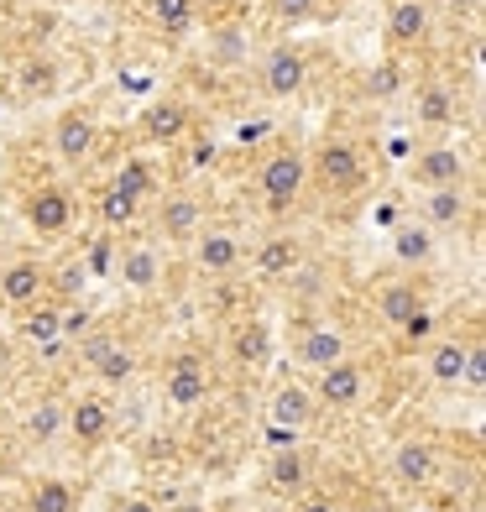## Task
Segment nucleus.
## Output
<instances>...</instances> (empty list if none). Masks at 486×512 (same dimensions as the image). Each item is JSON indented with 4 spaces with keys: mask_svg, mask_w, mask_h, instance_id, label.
Here are the masks:
<instances>
[{
    "mask_svg": "<svg viewBox=\"0 0 486 512\" xmlns=\"http://www.w3.org/2000/svg\"><path fill=\"white\" fill-rule=\"evenodd\" d=\"M309 173L330 189L335 199H351L366 189V157L356 142H345V136H330V142L319 147V157L309 162Z\"/></svg>",
    "mask_w": 486,
    "mask_h": 512,
    "instance_id": "f257e3e1",
    "label": "nucleus"
},
{
    "mask_svg": "<svg viewBox=\"0 0 486 512\" xmlns=\"http://www.w3.org/2000/svg\"><path fill=\"white\" fill-rule=\"evenodd\" d=\"M304 183H309V157L293 152V147H277L257 173V189L272 209H288L298 194H304Z\"/></svg>",
    "mask_w": 486,
    "mask_h": 512,
    "instance_id": "f03ea898",
    "label": "nucleus"
},
{
    "mask_svg": "<svg viewBox=\"0 0 486 512\" xmlns=\"http://www.w3.org/2000/svg\"><path fill=\"white\" fill-rule=\"evenodd\" d=\"M27 225H32V236H42V241H63L68 230H74V220H79V204H74V194L68 189H58V183H42V189L27 199Z\"/></svg>",
    "mask_w": 486,
    "mask_h": 512,
    "instance_id": "7ed1b4c3",
    "label": "nucleus"
},
{
    "mask_svg": "<svg viewBox=\"0 0 486 512\" xmlns=\"http://www.w3.org/2000/svg\"><path fill=\"white\" fill-rule=\"evenodd\" d=\"M309 84V58L293 42H277V48L262 58V95L267 100H298Z\"/></svg>",
    "mask_w": 486,
    "mask_h": 512,
    "instance_id": "20e7f679",
    "label": "nucleus"
},
{
    "mask_svg": "<svg viewBox=\"0 0 486 512\" xmlns=\"http://www.w3.org/2000/svg\"><path fill=\"white\" fill-rule=\"evenodd\" d=\"M63 434L74 439L79 450H100L105 439L115 434V413H110V403L100 398V392H84L79 403H68V408H63Z\"/></svg>",
    "mask_w": 486,
    "mask_h": 512,
    "instance_id": "39448f33",
    "label": "nucleus"
},
{
    "mask_svg": "<svg viewBox=\"0 0 486 512\" xmlns=\"http://www.w3.org/2000/svg\"><path fill=\"white\" fill-rule=\"evenodd\" d=\"M309 392H314V403H319V408L351 413V408L366 398V366L345 356V361H335V366H324V371H319V382H314Z\"/></svg>",
    "mask_w": 486,
    "mask_h": 512,
    "instance_id": "423d86ee",
    "label": "nucleus"
},
{
    "mask_svg": "<svg viewBox=\"0 0 486 512\" xmlns=\"http://www.w3.org/2000/svg\"><path fill=\"white\" fill-rule=\"evenodd\" d=\"M48 298V267L37 262V256H16V262L0 267V304L6 309H32Z\"/></svg>",
    "mask_w": 486,
    "mask_h": 512,
    "instance_id": "0eeeda50",
    "label": "nucleus"
},
{
    "mask_svg": "<svg viewBox=\"0 0 486 512\" xmlns=\"http://www.w3.org/2000/svg\"><path fill=\"white\" fill-rule=\"evenodd\" d=\"M246 246H241V236H230V230H210L204 225L199 236H194V267H199V277H236L241 267H246Z\"/></svg>",
    "mask_w": 486,
    "mask_h": 512,
    "instance_id": "6e6552de",
    "label": "nucleus"
},
{
    "mask_svg": "<svg viewBox=\"0 0 486 512\" xmlns=\"http://www.w3.org/2000/svg\"><path fill=\"white\" fill-rule=\"evenodd\" d=\"M204 225H210V204H204L199 194H168L157 204V230L173 246H194V236Z\"/></svg>",
    "mask_w": 486,
    "mask_h": 512,
    "instance_id": "1a4fd4ad",
    "label": "nucleus"
},
{
    "mask_svg": "<svg viewBox=\"0 0 486 512\" xmlns=\"http://www.w3.org/2000/svg\"><path fill=\"white\" fill-rule=\"evenodd\" d=\"M210 366H204L199 356H178L168 361V371H162V398H168V408H199L204 398H210Z\"/></svg>",
    "mask_w": 486,
    "mask_h": 512,
    "instance_id": "9d476101",
    "label": "nucleus"
},
{
    "mask_svg": "<svg viewBox=\"0 0 486 512\" xmlns=\"http://www.w3.org/2000/svg\"><path fill=\"white\" fill-rule=\"evenodd\" d=\"M21 340L32 345L37 356H63L68 340H63V304H53V298H42V304L21 309Z\"/></svg>",
    "mask_w": 486,
    "mask_h": 512,
    "instance_id": "9b49d317",
    "label": "nucleus"
},
{
    "mask_svg": "<svg viewBox=\"0 0 486 512\" xmlns=\"http://www.w3.org/2000/svg\"><path fill=\"white\" fill-rule=\"evenodd\" d=\"M314 413H319V403H314V392L304 382H283L267 398V424L283 429V434H304L314 424Z\"/></svg>",
    "mask_w": 486,
    "mask_h": 512,
    "instance_id": "f8f14e48",
    "label": "nucleus"
},
{
    "mask_svg": "<svg viewBox=\"0 0 486 512\" xmlns=\"http://www.w3.org/2000/svg\"><path fill=\"white\" fill-rule=\"evenodd\" d=\"M466 152L460 147H424L419 157L408 162V178L419 189H445V183H466Z\"/></svg>",
    "mask_w": 486,
    "mask_h": 512,
    "instance_id": "ddd939ff",
    "label": "nucleus"
},
{
    "mask_svg": "<svg viewBox=\"0 0 486 512\" xmlns=\"http://www.w3.org/2000/svg\"><path fill=\"white\" fill-rule=\"evenodd\" d=\"M53 147H58V157L68 162V168H84V162L95 157V147H100V126H95V115L68 110L63 121L53 126Z\"/></svg>",
    "mask_w": 486,
    "mask_h": 512,
    "instance_id": "4468645a",
    "label": "nucleus"
},
{
    "mask_svg": "<svg viewBox=\"0 0 486 512\" xmlns=\"http://www.w3.org/2000/svg\"><path fill=\"white\" fill-rule=\"evenodd\" d=\"M419 220H424L429 230H460V225L471 220V194H466V183H445V189H424Z\"/></svg>",
    "mask_w": 486,
    "mask_h": 512,
    "instance_id": "2eb2a0df",
    "label": "nucleus"
},
{
    "mask_svg": "<svg viewBox=\"0 0 486 512\" xmlns=\"http://www.w3.org/2000/svg\"><path fill=\"white\" fill-rule=\"evenodd\" d=\"M293 356L304 361L309 371H324V366H335V361H345V356H351V340H345V330H340V324H309V330L298 335Z\"/></svg>",
    "mask_w": 486,
    "mask_h": 512,
    "instance_id": "dca6fc26",
    "label": "nucleus"
},
{
    "mask_svg": "<svg viewBox=\"0 0 486 512\" xmlns=\"http://www.w3.org/2000/svg\"><path fill=\"white\" fill-rule=\"evenodd\" d=\"M115 277L131 288V293H152L162 283V251L136 241V246H115Z\"/></svg>",
    "mask_w": 486,
    "mask_h": 512,
    "instance_id": "f3484780",
    "label": "nucleus"
},
{
    "mask_svg": "<svg viewBox=\"0 0 486 512\" xmlns=\"http://www.w3.org/2000/svg\"><path fill=\"white\" fill-rule=\"evenodd\" d=\"M434 32V11L424 0H392L387 6V42L392 48H419Z\"/></svg>",
    "mask_w": 486,
    "mask_h": 512,
    "instance_id": "a211bd4d",
    "label": "nucleus"
},
{
    "mask_svg": "<svg viewBox=\"0 0 486 512\" xmlns=\"http://www.w3.org/2000/svg\"><path fill=\"white\" fill-rule=\"evenodd\" d=\"M466 361H471V340L460 335H445L429 345V382L445 387V392H460V382H466Z\"/></svg>",
    "mask_w": 486,
    "mask_h": 512,
    "instance_id": "6ab92c4d",
    "label": "nucleus"
},
{
    "mask_svg": "<svg viewBox=\"0 0 486 512\" xmlns=\"http://www.w3.org/2000/svg\"><path fill=\"white\" fill-rule=\"evenodd\" d=\"M392 476L419 492V486H429L439 476V450L429 445V439H403V445L392 450Z\"/></svg>",
    "mask_w": 486,
    "mask_h": 512,
    "instance_id": "aec40b11",
    "label": "nucleus"
},
{
    "mask_svg": "<svg viewBox=\"0 0 486 512\" xmlns=\"http://www.w3.org/2000/svg\"><path fill=\"white\" fill-rule=\"evenodd\" d=\"M251 267H257L262 277H293L298 267H304V241L298 236H267L262 246H257V256H251Z\"/></svg>",
    "mask_w": 486,
    "mask_h": 512,
    "instance_id": "412c9836",
    "label": "nucleus"
},
{
    "mask_svg": "<svg viewBox=\"0 0 486 512\" xmlns=\"http://www.w3.org/2000/svg\"><path fill=\"white\" fill-rule=\"evenodd\" d=\"M392 256H398L403 267H429L434 256H439L434 230H429L424 220H403L398 230H392Z\"/></svg>",
    "mask_w": 486,
    "mask_h": 512,
    "instance_id": "4be33fe9",
    "label": "nucleus"
},
{
    "mask_svg": "<svg viewBox=\"0 0 486 512\" xmlns=\"http://www.w3.org/2000/svg\"><path fill=\"white\" fill-rule=\"evenodd\" d=\"M309 476H314L309 455H298L293 445H288L283 455H272V465H267V486H272V492H283V497L309 492Z\"/></svg>",
    "mask_w": 486,
    "mask_h": 512,
    "instance_id": "5701e85b",
    "label": "nucleus"
},
{
    "mask_svg": "<svg viewBox=\"0 0 486 512\" xmlns=\"http://www.w3.org/2000/svg\"><path fill=\"white\" fill-rule=\"evenodd\" d=\"M419 309H424L419 283H387V288L377 293V319H382V324H392V330H398L403 319H413Z\"/></svg>",
    "mask_w": 486,
    "mask_h": 512,
    "instance_id": "b1692460",
    "label": "nucleus"
},
{
    "mask_svg": "<svg viewBox=\"0 0 486 512\" xmlns=\"http://www.w3.org/2000/svg\"><path fill=\"white\" fill-rule=\"evenodd\" d=\"M147 21L162 37H183V32H194L199 6L194 0H147Z\"/></svg>",
    "mask_w": 486,
    "mask_h": 512,
    "instance_id": "393cba45",
    "label": "nucleus"
},
{
    "mask_svg": "<svg viewBox=\"0 0 486 512\" xmlns=\"http://www.w3.org/2000/svg\"><path fill=\"white\" fill-rule=\"evenodd\" d=\"M183 126H189V110H183L178 100H157L142 115V131L152 136V142H173V136H183Z\"/></svg>",
    "mask_w": 486,
    "mask_h": 512,
    "instance_id": "a878e982",
    "label": "nucleus"
},
{
    "mask_svg": "<svg viewBox=\"0 0 486 512\" xmlns=\"http://www.w3.org/2000/svg\"><path fill=\"white\" fill-rule=\"evenodd\" d=\"M84 283H89L84 256H79V262H63V267H48V298H53V304H74V298L84 293Z\"/></svg>",
    "mask_w": 486,
    "mask_h": 512,
    "instance_id": "bb28decb",
    "label": "nucleus"
},
{
    "mask_svg": "<svg viewBox=\"0 0 486 512\" xmlns=\"http://www.w3.org/2000/svg\"><path fill=\"white\" fill-rule=\"evenodd\" d=\"M89 371H95L100 382H110V387H126V382L136 377V351L121 340V345H110V351H105L95 366H89Z\"/></svg>",
    "mask_w": 486,
    "mask_h": 512,
    "instance_id": "cd10ccee",
    "label": "nucleus"
},
{
    "mask_svg": "<svg viewBox=\"0 0 486 512\" xmlns=\"http://www.w3.org/2000/svg\"><path fill=\"white\" fill-rule=\"evenodd\" d=\"M21 429H27V439H32V445H53V439L63 434V403L42 398V403L27 413V424H21Z\"/></svg>",
    "mask_w": 486,
    "mask_h": 512,
    "instance_id": "c85d7f7f",
    "label": "nucleus"
},
{
    "mask_svg": "<svg viewBox=\"0 0 486 512\" xmlns=\"http://www.w3.org/2000/svg\"><path fill=\"white\" fill-rule=\"evenodd\" d=\"M267 356H272V335H267V324H241L236 330V361L241 366H267Z\"/></svg>",
    "mask_w": 486,
    "mask_h": 512,
    "instance_id": "c756f323",
    "label": "nucleus"
},
{
    "mask_svg": "<svg viewBox=\"0 0 486 512\" xmlns=\"http://www.w3.org/2000/svg\"><path fill=\"white\" fill-rule=\"evenodd\" d=\"M110 189H121V194H131L136 204H142V199L157 189V178H152V162H147V157H126V162H121V178H115Z\"/></svg>",
    "mask_w": 486,
    "mask_h": 512,
    "instance_id": "7c9ffc66",
    "label": "nucleus"
},
{
    "mask_svg": "<svg viewBox=\"0 0 486 512\" xmlns=\"http://www.w3.org/2000/svg\"><path fill=\"white\" fill-rule=\"evenodd\" d=\"M74 507H79V497H74V486H68V481L48 476V481L32 486V512H74Z\"/></svg>",
    "mask_w": 486,
    "mask_h": 512,
    "instance_id": "2f4dec72",
    "label": "nucleus"
},
{
    "mask_svg": "<svg viewBox=\"0 0 486 512\" xmlns=\"http://www.w3.org/2000/svg\"><path fill=\"white\" fill-rule=\"evenodd\" d=\"M450 115H455V95H450V89L445 84H424L419 89V121L424 126H445Z\"/></svg>",
    "mask_w": 486,
    "mask_h": 512,
    "instance_id": "473e14b6",
    "label": "nucleus"
},
{
    "mask_svg": "<svg viewBox=\"0 0 486 512\" xmlns=\"http://www.w3.org/2000/svg\"><path fill=\"white\" fill-rule=\"evenodd\" d=\"M210 58L225 63V68L246 63V32H241V27H220V32L210 37Z\"/></svg>",
    "mask_w": 486,
    "mask_h": 512,
    "instance_id": "72a5a7b5",
    "label": "nucleus"
},
{
    "mask_svg": "<svg viewBox=\"0 0 486 512\" xmlns=\"http://www.w3.org/2000/svg\"><path fill=\"white\" fill-rule=\"evenodd\" d=\"M136 209H142V204H136L131 194H121V189H105V199H100V215H105L110 230H115V225H131Z\"/></svg>",
    "mask_w": 486,
    "mask_h": 512,
    "instance_id": "f704fd0d",
    "label": "nucleus"
},
{
    "mask_svg": "<svg viewBox=\"0 0 486 512\" xmlns=\"http://www.w3.org/2000/svg\"><path fill=\"white\" fill-rule=\"evenodd\" d=\"M366 89H372L377 100H392V95L403 89V68L392 63V58H387V63H377V68H372V79H366Z\"/></svg>",
    "mask_w": 486,
    "mask_h": 512,
    "instance_id": "c9c22d12",
    "label": "nucleus"
},
{
    "mask_svg": "<svg viewBox=\"0 0 486 512\" xmlns=\"http://www.w3.org/2000/svg\"><path fill=\"white\" fill-rule=\"evenodd\" d=\"M314 6H319V0H267V11L283 21V27H298V21H309Z\"/></svg>",
    "mask_w": 486,
    "mask_h": 512,
    "instance_id": "e433bc0d",
    "label": "nucleus"
},
{
    "mask_svg": "<svg viewBox=\"0 0 486 512\" xmlns=\"http://www.w3.org/2000/svg\"><path fill=\"white\" fill-rule=\"evenodd\" d=\"M79 345V351H84V366H95L105 351H110V345H121V335H115V330H89L84 340H74Z\"/></svg>",
    "mask_w": 486,
    "mask_h": 512,
    "instance_id": "4c0bfd02",
    "label": "nucleus"
},
{
    "mask_svg": "<svg viewBox=\"0 0 486 512\" xmlns=\"http://www.w3.org/2000/svg\"><path fill=\"white\" fill-rule=\"evenodd\" d=\"M293 512H345V507H340V497H330V492H298V497H293Z\"/></svg>",
    "mask_w": 486,
    "mask_h": 512,
    "instance_id": "58836bf2",
    "label": "nucleus"
},
{
    "mask_svg": "<svg viewBox=\"0 0 486 512\" xmlns=\"http://www.w3.org/2000/svg\"><path fill=\"white\" fill-rule=\"evenodd\" d=\"M466 392H481L486 387V351H481V340H471V361H466V382H460Z\"/></svg>",
    "mask_w": 486,
    "mask_h": 512,
    "instance_id": "ea45409f",
    "label": "nucleus"
},
{
    "mask_svg": "<svg viewBox=\"0 0 486 512\" xmlns=\"http://www.w3.org/2000/svg\"><path fill=\"white\" fill-rule=\"evenodd\" d=\"M84 330H89V309L84 304H63V340L74 345Z\"/></svg>",
    "mask_w": 486,
    "mask_h": 512,
    "instance_id": "a19ab883",
    "label": "nucleus"
},
{
    "mask_svg": "<svg viewBox=\"0 0 486 512\" xmlns=\"http://www.w3.org/2000/svg\"><path fill=\"white\" fill-rule=\"evenodd\" d=\"M84 267H89V277H95V272H115V241H105V236H100Z\"/></svg>",
    "mask_w": 486,
    "mask_h": 512,
    "instance_id": "79ce46f5",
    "label": "nucleus"
},
{
    "mask_svg": "<svg viewBox=\"0 0 486 512\" xmlns=\"http://www.w3.org/2000/svg\"><path fill=\"white\" fill-rule=\"evenodd\" d=\"M21 84H27V95H48V89H53V63H32Z\"/></svg>",
    "mask_w": 486,
    "mask_h": 512,
    "instance_id": "37998d69",
    "label": "nucleus"
},
{
    "mask_svg": "<svg viewBox=\"0 0 486 512\" xmlns=\"http://www.w3.org/2000/svg\"><path fill=\"white\" fill-rule=\"evenodd\" d=\"M398 330H403L408 340H429V335H434V314H429V309H419V314H413V319H403Z\"/></svg>",
    "mask_w": 486,
    "mask_h": 512,
    "instance_id": "c03bdc74",
    "label": "nucleus"
},
{
    "mask_svg": "<svg viewBox=\"0 0 486 512\" xmlns=\"http://www.w3.org/2000/svg\"><path fill=\"white\" fill-rule=\"evenodd\" d=\"M115 512H162L152 497H121V502H115Z\"/></svg>",
    "mask_w": 486,
    "mask_h": 512,
    "instance_id": "a18cd8bd",
    "label": "nucleus"
},
{
    "mask_svg": "<svg viewBox=\"0 0 486 512\" xmlns=\"http://www.w3.org/2000/svg\"><path fill=\"white\" fill-rule=\"evenodd\" d=\"M173 512H210V507H199V502H183V507H173Z\"/></svg>",
    "mask_w": 486,
    "mask_h": 512,
    "instance_id": "49530a36",
    "label": "nucleus"
},
{
    "mask_svg": "<svg viewBox=\"0 0 486 512\" xmlns=\"http://www.w3.org/2000/svg\"><path fill=\"white\" fill-rule=\"evenodd\" d=\"M455 6H466V11H476V0H455Z\"/></svg>",
    "mask_w": 486,
    "mask_h": 512,
    "instance_id": "de8ad7c7",
    "label": "nucleus"
}]
</instances>
